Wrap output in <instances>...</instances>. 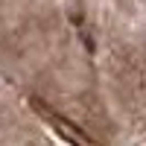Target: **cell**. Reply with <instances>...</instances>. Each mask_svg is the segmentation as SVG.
<instances>
[{"label": "cell", "instance_id": "1", "mask_svg": "<svg viewBox=\"0 0 146 146\" xmlns=\"http://www.w3.org/2000/svg\"><path fill=\"white\" fill-rule=\"evenodd\" d=\"M32 105L38 108V114H41V117H44V120H47L50 126H56V131H58V135H62V137H64L67 143H73V146H91V140L85 137V131H82L79 126H73V123H67L64 117L53 114L50 108H47L44 102H38V100H32Z\"/></svg>", "mask_w": 146, "mask_h": 146}]
</instances>
